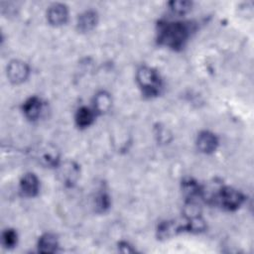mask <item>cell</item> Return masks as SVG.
Listing matches in <instances>:
<instances>
[{"label": "cell", "mask_w": 254, "mask_h": 254, "mask_svg": "<svg viewBox=\"0 0 254 254\" xmlns=\"http://www.w3.org/2000/svg\"><path fill=\"white\" fill-rule=\"evenodd\" d=\"M189 29L184 23L181 22H167L160 25L159 40L171 47L180 48L188 38Z\"/></svg>", "instance_id": "cell-1"}, {"label": "cell", "mask_w": 254, "mask_h": 254, "mask_svg": "<svg viewBox=\"0 0 254 254\" xmlns=\"http://www.w3.org/2000/svg\"><path fill=\"white\" fill-rule=\"evenodd\" d=\"M137 81L147 95H156L161 87V79L156 70L149 66H141L137 70Z\"/></svg>", "instance_id": "cell-2"}, {"label": "cell", "mask_w": 254, "mask_h": 254, "mask_svg": "<svg viewBox=\"0 0 254 254\" xmlns=\"http://www.w3.org/2000/svg\"><path fill=\"white\" fill-rule=\"evenodd\" d=\"M214 200L218 201L223 208L233 210L240 206L243 201V195L236 190L228 187H221Z\"/></svg>", "instance_id": "cell-3"}, {"label": "cell", "mask_w": 254, "mask_h": 254, "mask_svg": "<svg viewBox=\"0 0 254 254\" xmlns=\"http://www.w3.org/2000/svg\"><path fill=\"white\" fill-rule=\"evenodd\" d=\"M29 75V66L26 63L14 60L10 62V64L7 66V76L9 80L13 83H21Z\"/></svg>", "instance_id": "cell-4"}, {"label": "cell", "mask_w": 254, "mask_h": 254, "mask_svg": "<svg viewBox=\"0 0 254 254\" xmlns=\"http://www.w3.org/2000/svg\"><path fill=\"white\" fill-rule=\"evenodd\" d=\"M67 8L64 4L62 3H55L51 5L47 12L48 21L55 26L63 25L67 20Z\"/></svg>", "instance_id": "cell-5"}, {"label": "cell", "mask_w": 254, "mask_h": 254, "mask_svg": "<svg viewBox=\"0 0 254 254\" xmlns=\"http://www.w3.org/2000/svg\"><path fill=\"white\" fill-rule=\"evenodd\" d=\"M218 141L216 136L209 131H202L198 134L196 139V146L202 153H212L217 147Z\"/></svg>", "instance_id": "cell-6"}, {"label": "cell", "mask_w": 254, "mask_h": 254, "mask_svg": "<svg viewBox=\"0 0 254 254\" xmlns=\"http://www.w3.org/2000/svg\"><path fill=\"white\" fill-rule=\"evenodd\" d=\"M78 167L73 162H64L59 169V176L65 185L73 184L78 177Z\"/></svg>", "instance_id": "cell-7"}, {"label": "cell", "mask_w": 254, "mask_h": 254, "mask_svg": "<svg viewBox=\"0 0 254 254\" xmlns=\"http://www.w3.org/2000/svg\"><path fill=\"white\" fill-rule=\"evenodd\" d=\"M97 23V14L93 10H87L81 13L77 18V29L82 32H89Z\"/></svg>", "instance_id": "cell-8"}, {"label": "cell", "mask_w": 254, "mask_h": 254, "mask_svg": "<svg viewBox=\"0 0 254 254\" xmlns=\"http://www.w3.org/2000/svg\"><path fill=\"white\" fill-rule=\"evenodd\" d=\"M20 188L25 195L34 196L39 190V181L34 174H26L20 182Z\"/></svg>", "instance_id": "cell-9"}, {"label": "cell", "mask_w": 254, "mask_h": 254, "mask_svg": "<svg viewBox=\"0 0 254 254\" xmlns=\"http://www.w3.org/2000/svg\"><path fill=\"white\" fill-rule=\"evenodd\" d=\"M41 108H42V102L36 96L29 98L27 101H25L23 105V111L26 117L31 120H35L39 117Z\"/></svg>", "instance_id": "cell-10"}, {"label": "cell", "mask_w": 254, "mask_h": 254, "mask_svg": "<svg viewBox=\"0 0 254 254\" xmlns=\"http://www.w3.org/2000/svg\"><path fill=\"white\" fill-rule=\"evenodd\" d=\"M39 251L45 253L55 252L58 248V240L55 235L51 233H46L40 237L38 243Z\"/></svg>", "instance_id": "cell-11"}, {"label": "cell", "mask_w": 254, "mask_h": 254, "mask_svg": "<svg viewBox=\"0 0 254 254\" xmlns=\"http://www.w3.org/2000/svg\"><path fill=\"white\" fill-rule=\"evenodd\" d=\"M111 97L105 91L98 92L94 97V108L98 113H105L111 107Z\"/></svg>", "instance_id": "cell-12"}, {"label": "cell", "mask_w": 254, "mask_h": 254, "mask_svg": "<svg viewBox=\"0 0 254 254\" xmlns=\"http://www.w3.org/2000/svg\"><path fill=\"white\" fill-rule=\"evenodd\" d=\"M183 226L178 225L176 221H165L162 222L158 227V236L160 238H169L182 230Z\"/></svg>", "instance_id": "cell-13"}, {"label": "cell", "mask_w": 254, "mask_h": 254, "mask_svg": "<svg viewBox=\"0 0 254 254\" xmlns=\"http://www.w3.org/2000/svg\"><path fill=\"white\" fill-rule=\"evenodd\" d=\"M93 121V113L87 107H80L75 114V122L79 127H87Z\"/></svg>", "instance_id": "cell-14"}, {"label": "cell", "mask_w": 254, "mask_h": 254, "mask_svg": "<svg viewBox=\"0 0 254 254\" xmlns=\"http://www.w3.org/2000/svg\"><path fill=\"white\" fill-rule=\"evenodd\" d=\"M183 190L190 198L201 193V189L196 184V182H194L192 179H187L184 181Z\"/></svg>", "instance_id": "cell-15"}, {"label": "cell", "mask_w": 254, "mask_h": 254, "mask_svg": "<svg viewBox=\"0 0 254 254\" xmlns=\"http://www.w3.org/2000/svg\"><path fill=\"white\" fill-rule=\"evenodd\" d=\"M169 6L171 10L179 15L187 13L190 7H191V2L186 1V0H178V1H171L169 2Z\"/></svg>", "instance_id": "cell-16"}, {"label": "cell", "mask_w": 254, "mask_h": 254, "mask_svg": "<svg viewBox=\"0 0 254 254\" xmlns=\"http://www.w3.org/2000/svg\"><path fill=\"white\" fill-rule=\"evenodd\" d=\"M2 240H3V243L6 247L10 248V247H13L16 242H17V234L14 230L12 229H7L4 233H3V236H2Z\"/></svg>", "instance_id": "cell-17"}, {"label": "cell", "mask_w": 254, "mask_h": 254, "mask_svg": "<svg viewBox=\"0 0 254 254\" xmlns=\"http://www.w3.org/2000/svg\"><path fill=\"white\" fill-rule=\"evenodd\" d=\"M95 204L100 211H104L109 206L108 195L105 192L98 193V195L95 198Z\"/></svg>", "instance_id": "cell-18"}]
</instances>
